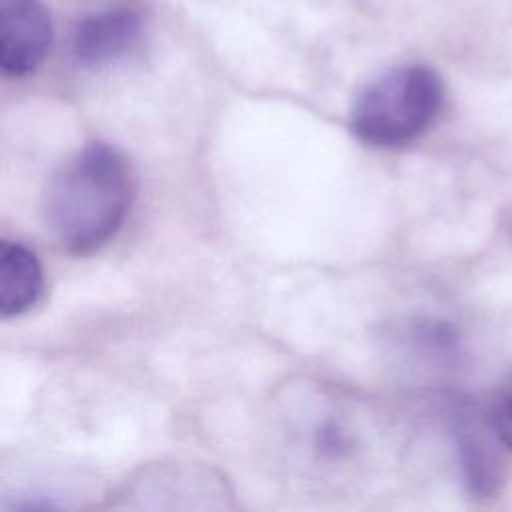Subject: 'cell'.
<instances>
[{
  "instance_id": "cell-1",
  "label": "cell",
  "mask_w": 512,
  "mask_h": 512,
  "mask_svg": "<svg viewBox=\"0 0 512 512\" xmlns=\"http://www.w3.org/2000/svg\"><path fill=\"white\" fill-rule=\"evenodd\" d=\"M134 196L126 158L104 142L68 156L42 194L44 222L72 254H92L120 230Z\"/></svg>"
},
{
  "instance_id": "cell-2",
  "label": "cell",
  "mask_w": 512,
  "mask_h": 512,
  "mask_svg": "<svg viewBox=\"0 0 512 512\" xmlns=\"http://www.w3.org/2000/svg\"><path fill=\"white\" fill-rule=\"evenodd\" d=\"M444 102L442 78L428 66L406 64L370 82L354 100L350 128L364 144L398 148L420 138Z\"/></svg>"
},
{
  "instance_id": "cell-3",
  "label": "cell",
  "mask_w": 512,
  "mask_h": 512,
  "mask_svg": "<svg viewBox=\"0 0 512 512\" xmlns=\"http://www.w3.org/2000/svg\"><path fill=\"white\" fill-rule=\"evenodd\" d=\"M52 22L40 0H0V66L6 76H26L46 58Z\"/></svg>"
},
{
  "instance_id": "cell-4",
  "label": "cell",
  "mask_w": 512,
  "mask_h": 512,
  "mask_svg": "<svg viewBox=\"0 0 512 512\" xmlns=\"http://www.w3.org/2000/svg\"><path fill=\"white\" fill-rule=\"evenodd\" d=\"M142 18L132 8H114L84 18L72 36V54L86 66L124 56L140 38Z\"/></svg>"
},
{
  "instance_id": "cell-5",
  "label": "cell",
  "mask_w": 512,
  "mask_h": 512,
  "mask_svg": "<svg viewBox=\"0 0 512 512\" xmlns=\"http://www.w3.org/2000/svg\"><path fill=\"white\" fill-rule=\"evenodd\" d=\"M44 286L42 266L36 254L18 242L0 246V316L12 318L28 312Z\"/></svg>"
},
{
  "instance_id": "cell-6",
  "label": "cell",
  "mask_w": 512,
  "mask_h": 512,
  "mask_svg": "<svg viewBox=\"0 0 512 512\" xmlns=\"http://www.w3.org/2000/svg\"><path fill=\"white\" fill-rule=\"evenodd\" d=\"M494 442H500L492 422L464 420L458 426V448L470 488L478 494H488L498 482V458Z\"/></svg>"
},
{
  "instance_id": "cell-7",
  "label": "cell",
  "mask_w": 512,
  "mask_h": 512,
  "mask_svg": "<svg viewBox=\"0 0 512 512\" xmlns=\"http://www.w3.org/2000/svg\"><path fill=\"white\" fill-rule=\"evenodd\" d=\"M490 422L502 442V446L512 450V374L504 380L500 386L492 410H490Z\"/></svg>"
},
{
  "instance_id": "cell-8",
  "label": "cell",
  "mask_w": 512,
  "mask_h": 512,
  "mask_svg": "<svg viewBox=\"0 0 512 512\" xmlns=\"http://www.w3.org/2000/svg\"><path fill=\"white\" fill-rule=\"evenodd\" d=\"M346 436L344 432L334 426V424H324L318 432H316V448L320 450L322 456L328 458H338L340 454L346 452Z\"/></svg>"
}]
</instances>
